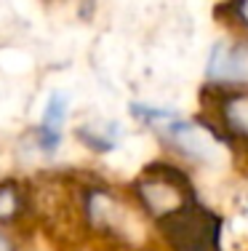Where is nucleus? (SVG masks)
<instances>
[{
  "instance_id": "obj_4",
  "label": "nucleus",
  "mask_w": 248,
  "mask_h": 251,
  "mask_svg": "<svg viewBox=\"0 0 248 251\" xmlns=\"http://www.w3.org/2000/svg\"><path fill=\"white\" fill-rule=\"evenodd\" d=\"M0 251H11V243H8V238H3V235H0Z\"/></svg>"
},
{
  "instance_id": "obj_3",
  "label": "nucleus",
  "mask_w": 248,
  "mask_h": 251,
  "mask_svg": "<svg viewBox=\"0 0 248 251\" xmlns=\"http://www.w3.org/2000/svg\"><path fill=\"white\" fill-rule=\"evenodd\" d=\"M16 201H14V190H0V217H8L14 211Z\"/></svg>"
},
{
  "instance_id": "obj_2",
  "label": "nucleus",
  "mask_w": 248,
  "mask_h": 251,
  "mask_svg": "<svg viewBox=\"0 0 248 251\" xmlns=\"http://www.w3.org/2000/svg\"><path fill=\"white\" fill-rule=\"evenodd\" d=\"M224 115H227V123L232 126L235 131H240V134L248 136V97L232 99L229 107L224 110Z\"/></svg>"
},
{
  "instance_id": "obj_1",
  "label": "nucleus",
  "mask_w": 248,
  "mask_h": 251,
  "mask_svg": "<svg viewBox=\"0 0 248 251\" xmlns=\"http://www.w3.org/2000/svg\"><path fill=\"white\" fill-rule=\"evenodd\" d=\"M64 118H67V101H64L62 94H54L51 101H48V107H45L43 123H40V128H38V142H40V147H43L45 152H51L59 145Z\"/></svg>"
}]
</instances>
